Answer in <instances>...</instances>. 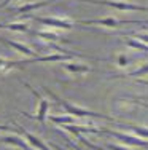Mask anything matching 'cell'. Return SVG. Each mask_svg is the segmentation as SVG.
I'll return each instance as SVG.
<instances>
[{"instance_id": "13", "label": "cell", "mask_w": 148, "mask_h": 150, "mask_svg": "<svg viewBox=\"0 0 148 150\" xmlns=\"http://www.w3.org/2000/svg\"><path fill=\"white\" fill-rule=\"evenodd\" d=\"M32 34L35 37H40L43 40L49 42V43H56V42H61V43H65V38H62L59 34H54V32H45V30H34Z\"/></svg>"}, {"instance_id": "20", "label": "cell", "mask_w": 148, "mask_h": 150, "mask_svg": "<svg viewBox=\"0 0 148 150\" xmlns=\"http://www.w3.org/2000/svg\"><path fill=\"white\" fill-rule=\"evenodd\" d=\"M13 67H11V61L5 59V58H0V75H5L6 72H10Z\"/></svg>"}, {"instance_id": "16", "label": "cell", "mask_w": 148, "mask_h": 150, "mask_svg": "<svg viewBox=\"0 0 148 150\" xmlns=\"http://www.w3.org/2000/svg\"><path fill=\"white\" fill-rule=\"evenodd\" d=\"M124 40L129 48H135V50H140V51H148V45L143 43V42L135 40V38H124Z\"/></svg>"}, {"instance_id": "18", "label": "cell", "mask_w": 148, "mask_h": 150, "mask_svg": "<svg viewBox=\"0 0 148 150\" xmlns=\"http://www.w3.org/2000/svg\"><path fill=\"white\" fill-rule=\"evenodd\" d=\"M49 120L54 121V123H59V125H73L75 123L73 117H49Z\"/></svg>"}, {"instance_id": "27", "label": "cell", "mask_w": 148, "mask_h": 150, "mask_svg": "<svg viewBox=\"0 0 148 150\" xmlns=\"http://www.w3.org/2000/svg\"><path fill=\"white\" fill-rule=\"evenodd\" d=\"M72 147H73V149H75V150H83V149H80V147H78V145H73V142H72Z\"/></svg>"}, {"instance_id": "6", "label": "cell", "mask_w": 148, "mask_h": 150, "mask_svg": "<svg viewBox=\"0 0 148 150\" xmlns=\"http://www.w3.org/2000/svg\"><path fill=\"white\" fill-rule=\"evenodd\" d=\"M24 86L27 88L30 93L34 94V98L37 99V102H38V110H37V120L40 121L41 125L45 123V120H46V115H48V107H49V102L46 101V99L43 98V96L40 94L37 90H35L34 86H30L29 83H24Z\"/></svg>"}, {"instance_id": "12", "label": "cell", "mask_w": 148, "mask_h": 150, "mask_svg": "<svg viewBox=\"0 0 148 150\" xmlns=\"http://www.w3.org/2000/svg\"><path fill=\"white\" fill-rule=\"evenodd\" d=\"M62 129L69 131V133L78 136V134H83V133H94V134H99L102 133V128H99V129H96V128H91V126H76V125H62Z\"/></svg>"}, {"instance_id": "22", "label": "cell", "mask_w": 148, "mask_h": 150, "mask_svg": "<svg viewBox=\"0 0 148 150\" xmlns=\"http://www.w3.org/2000/svg\"><path fill=\"white\" fill-rule=\"evenodd\" d=\"M107 149L108 150H131L128 147H121V145H116V144H107Z\"/></svg>"}, {"instance_id": "11", "label": "cell", "mask_w": 148, "mask_h": 150, "mask_svg": "<svg viewBox=\"0 0 148 150\" xmlns=\"http://www.w3.org/2000/svg\"><path fill=\"white\" fill-rule=\"evenodd\" d=\"M0 142L2 144H6V145H11V147H16L19 150H34L27 144V141H22L19 139L18 136H6V137H0Z\"/></svg>"}, {"instance_id": "19", "label": "cell", "mask_w": 148, "mask_h": 150, "mask_svg": "<svg viewBox=\"0 0 148 150\" xmlns=\"http://www.w3.org/2000/svg\"><path fill=\"white\" fill-rule=\"evenodd\" d=\"M126 75H128V77H143V75H148V64H143L139 69L132 70V72H129Z\"/></svg>"}, {"instance_id": "26", "label": "cell", "mask_w": 148, "mask_h": 150, "mask_svg": "<svg viewBox=\"0 0 148 150\" xmlns=\"http://www.w3.org/2000/svg\"><path fill=\"white\" fill-rule=\"evenodd\" d=\"M137 81H139V83H143V85H148V80H140V78H137Z\"/></svg>"}, {"instance_id": "14", "label": "cell", "mask_w": 148, "mask_h": 150, "mask_svg": "<svg viewBox=\"0 0 148 150\" xmlns=\"http://www.w3.org/2000/svg\"><path fill=\"white\" fill-rule=\"evenodd\" d=\"M64 67L69 72L75 74V75H80V74H88V72H93L89 66H83V64H75V62H69V64H64Z\"/></svg>"}, {"instance_id": "7", "label": "cell", "mask_w": 148, "mask_h": 150, "mask_svg": "<svg viewBox=\"0 0 148 150\" xmlns=\"http://www.w3.org/2000/svg\"><path fill=\"white\" fill-rule=\"evenodd\" d=\"M102 133L105 134H110L113 136L115 139H118L119 142L123 144H128V145H137V147H148V142H145L142 137H137V136H129V134H123L118 133V131H112V129H104L102 128Z\"/></svg>"}, {"instance_id": "29", "label": "cell", "mask_w": 148, "mask_h": 150, "mask_svg": "<svg viewBox=\"0 0 148 150\" xmlns=\"http://www.w3.org/2000/svg\"><path fill=\"white\" fill-rule=\"evenodd\" d=\"M147 101H148V99H147Z\"/></svg>"}, {"instance_id": "17", "label": "cell", "mask_w": 148, "mask_h": 150, "mask_svg": "<svg viewBox=\"0 0 148 150\" xmlns=\"http://www.w3.org/2000/svg\"><path fill=\"white\" fill-rule=\"evenodd\" d=\"M5 29L15 30V32H30L29 26H27V24H22V23H10V24H5Z\"/></svg>"}, {"instance_id": "25", "label": "cell", "mask_w": 148, "mask_h": 150, "mask_svg": "<svg viewBox=\"0 0 148 150\" xmlns=\"http://www.w3.org/2000/svg\"><path fill=\"white\" fill-rule=\"evenodd\" d=\"M11 128L10 126H6V125H0V131H10Z\"/></svg>"}, {"instance_id": "9", "label": "cell", "mask_w": 148, "mask_h": 150, "mask_svg": "<svg viewBox=\"0 0 148 150\" xmlns=\"http://www.w3.org/2000/svg\"><path fill=\"white\" fill-rule=\"evenodd\" d=\"M0 40H2V43H5L6 46L15 48L18 53H21V54H24V56H29V58H35V56H37V53H35L30 46H27V45H22V43L15 42V40H10V38H0Z\"/></svg>"}, {"instance_id": "23", "label": "cell", "mask_w": 148, "mask_h": 150, "mask_svg": "<svg viewBox=\"0 0 148 150\" xmlns=\"http://www.w3.org/2000/svg\"><path fill=\"white\" fill-rule=\"evenodd\" d=\"M126 62H128V59H126L124 56H119L118 58V66L119 67H126Z\"/></svg>"}, {"instance_id": "4", "label": "cell", "mask_w": 148, "mask_h": 150, "mask_svg": "<svg viewBox=\"0 0 148 150\" xmlns=\"http://www.w3.org/2000/svg\"><path fill=\"white\" fill-rule=\"evenodd\" d=\"M83 2L112 6V8L119 10V11H147L148 13V6L137 5V3H131V2H119V0H83Z\"/></svg>"}, {"instance_id": "2", "label": "cell", "mask_w": 148, "mask_h": 150, "mask_svg": "<svg viewBox=\"0 0 148 150\" xmlns=\"http://www.w3.org/2000/svg\"><path fill=\"white\" fill-rule=\"evenodd\" d=\"M45 91H46V94L51 96V98L54 99V101L58 102V104L61 105L67 113H70V115H73V117H99V118H108V117H105V115H104V113H96V112H93V110L81 109V107H78V105L70 104L69 101L62 99L61 96H58L56 93H53L51 90H48V88H45Z\"/></svg>"}, {"instance_id": "21", "label": "cell", "mask_w": 148, "mask_h": 150, "mask_svg": "<svg viewBox=\"0 0 148 150\" xmlns=\"http://www.w3.org/2000/svg\"><path fill=\"white\" fill-rule=\"evenodd\" d=\"M132 38L140 40V42H143V43L148 45V34H132Z\"/></svg>"}, {"instance_id": "10", "label": "cell", "mask_w": 148, "mask_h": 150, "mask_svg": "<svg viewBox=\"0 0 148 150\" xmlns=\"http://www.w3.org/2000/svg\"><path fill=\"white\" fill-rule=\"evenodd\" d=\"M51 0H48V2H34V3H26V5L19 6V8L13 10L11 15L13 16H21V15H27L29 11H32V10H37V8H41V6H48L51 5Z\"/></svg>"}, {"instance_id": "15", "label": "cell", "mask_w": 148, "mask_h": 150, "mask_svg": "<svg viewBox=\"0 0 148 150\" xmlns=\"http://www.w3.org/2000/svg\"><path fill=\"white\" fill-rule=\"evenodd\" d=\"M116 123L121 125L123 128H128V129H131L135 136H140V137H147V139H148V128L137 126V125H131V123H121V121H116Z\"/></svg>"}, {"instance_id": "8", "label": "cell", "mask_w": 148, "mask_h": 150, "mask_svg": "<svg viewBox=\"0 0 148 150\" xmlns=\"http://www.w3.org/2000/svg\"><path fill=\"white\" fill-rule=\"evenodd\" d=\"M16 126H18V129H19V133L22 134L24 137H26L27 144H29L32 149H35V150H51L46 144H45L43 141H41V139H38L37 136H34L32 133H29V131H27L26 128H22L21 125H16Z\"/></svg>"}, {"instance_id": "3", "label": "cell", "mask_w": 148, "mask_h": 150, "mask_svg": "<svg viewBox=\"0 0 148 150\" xmlns=\"http://www.w3.org/2000/svg\"><path fill=\"white\" fill-rule=\"evenodd\" d=\"M83 26H104V27H119L124 24H140L145 26L148 21H139V19H116V18H100V19H81L78 21Z\"/></svg>"}, {"instance_id": "24", "label": "cell", "mask_w": 148, "mask_h": 150, "mask_svg": "<svg viewBox=\"0 0 148 150\" xmlns=\"http://www.w3.org/2000/svg\"><path fill=\"white\" fill-rule=\"evenodd\" d=\"M13 2H18V0H3V2L0 3V10H2V8H5L6 5H10V3H13Z\"/></svg>"}, {"instance_id": "1", "label": "cell", "mask_w": 148, "mask_h": 150, "mask_svg": "<svg viewBox=\"0 0 148 150\" xmlns=\"http://www.w3.org/2000/svg\"><path fill=\"white\" fill-rule=\"evenodd\" d=\"M86 58V59H97L93 56H84L80 53H67V54H61V53H56V54H46V56H35V58L26 59V61H11V67H22L27 64H34V62H56V61H69L73 58Z\"/></svg>"}, {"instance_id": "5", "label": "cell", "mask_w": 148, "mask_h": 150, "mask_svg": "<svg viewBox=\"0 0 148 150\" xmlns=\"http://www.w3.org/2000/svg\"><path fill=\"white\" fill-rule=\"evenodd\" d=\"M22 18H30V19L37 21L40 24H45L48 27H54V29H64L70 30L73 27V23L69 19H61V18H45V16H32V15H21Z\"/></svg>"}, {"instance_id": "28", "label": "cell", "mask_w": 148, "mask_h": 150, "mask_svg": "<svg viewBox=\"0 0 148 150\" xmlns=\"http://www.w3.org/2000/svg\"><path fill=\"white\" fill-rule=\"evenodd\" d=\"M0 29H5V24H0Z\"/></svg>"}]
</instances>
